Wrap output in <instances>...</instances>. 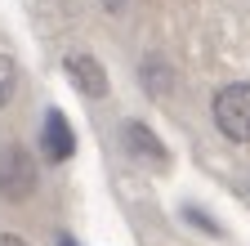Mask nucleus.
<instances>
[{
	"label": "nucleus",
	"mask_w": 250,
	"mask_h": 246,
	"mask_svg": "<svg viewBox=\"0 0 250 246\" xmlns=\"http://www.w3.org/2000/svg\"><path fill=\"white\" fill-rule=\"evenodd\" d=\"M103 5H107V9H121V5H125V0H103Z\"/></svg>",
	"instance_id": "nucleus-8"
},
{
	"label": "nucleus",
	"mask_w": 250,
	"mask_h": 246,
	"mask_svg": "<svg viewBox=\"0 0 250 246\" xmlns=\"http://www.w3.org/2000/svg\"><path fill=\"white\" fill-rule=\"evenodd\" d=\"M214 126L232 143H250V85L232 81L214 94Z\"/></svg>",
	"instance_id": "nucleus-1"
},
{
	"label": "nucleus",
	"mask_w": 250,
	"mask_h": 246,
	"mask_svg": "<svg viewBox=\"0 0 250 246\" xmlns=\"http://www.w3.org/2000/svg\"><path fill=\"white\" fill-rule=\"evenodd\" d=\"M14 89H18V67H14V58L0 54V108L14 99Z\"/></svg>",
	"instance_id": "nucleus-6"
},
{
	"label": "nucleus",
	"mask_w": 250,
	"mask_h": 246,
	"mask_svg": "<svg viewBox=\"0 0 250 246\" xmlns=\"http://www.w3.org/2000/svg\"><path fill=\"white\" fill-rule=\"evenodd\" d=\"M0 246H31V242H22L18 233H0Z\"/></svg>",
	"instance_id": "nucleus-7"
},
{
	"label": "nucleus",
	"mask_w": 250,
	"mask_h": 246,
	"mask_svg": "<svg viewBox=\"0 0 250 246\" xmlns=\"http://www.w3.org/2000/svg\"><path fill=\"white\" fill-rule=\"evenodd\" d=\"M125 139H130V152H134V157H152L156 166L166 161V152H161V143H156V134H152L147 126H139V121L125 126Z\"/></svg>",
	"instance_id": "nucleus-5"
},
{
	"label": "nucleus",
	"mask_w": 250,
	"mask_h": 246,
	"mask_svg": "<svg viewBox=\"0 0 250 246\" xmlns=\"http://www.w3.org/2000/svg\"><path fill=\"white\" fill-rule=\"evenodd\" d=\"M41 152L49 161H67L76 152V134L67 130V121H62V112H49L45 116V130H41Z\"/></svg>",
	"instance_id": "nucleus-4"
},
{
	"label": "nucleus",
	"mask_w": 250,
	"mask_h": 246,
	"mask_svg": "<svg viewBox=\"0 0 250 246\" xmlns=\"http://www.w3.org/2000/svg\"><path fill=\"white\" fill-rule=\"evenodd\" d=\"M31 188H36V166H31V157L22 148H9L0 157V197L22 201V197H31Z\"/></svg>",
	"instance_id": "nucleus-2"
},
{
	"label": "nucleus",
	"mask_w": 250,
	"mask_h": 246,
	"mask_svg": "<svg viewBox=\"0 0 250 246\" xmlns=\"http://www.w3.org/2000/svg\"><path fill=\"white\" fill-rule=\"evenodd\" d=\"M67 76H72V85L81 89V94H89V99H103L107 94V76L99 67V58H89V54H72L67 58Z\"/></svg>",
	"instance_id": "nucleus-3"
}]
</instances>
